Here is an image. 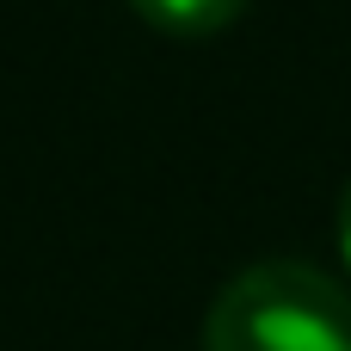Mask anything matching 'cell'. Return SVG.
Here are the masks:
<instances>
[{
  "label": "cell",
  "mask_w": 351,
  "mask_h": 351,
  "mask_svg": "<svg viewBox=\"0 0 351 351\" xmlns=\"http://www.w3.org/2000/svg\"><path fill=\"white\" fill-rule=\"evenodd\" d=\"M204 351H351V290L308 259H259L216 290Z\"/></svg>",
  "instance_id": "1"
},
{
  "label": "cell",
  "mask_w": 351,
  "mask_h": 351,
  "mask_svg": "<svg viewBox=\"0 0 351 351\" xmlns=\"http://www.w3.org/2000/svg\"><path fill=\"white\" fill-rule=\"evenodd\" d=\"M148 25L160 31H179V37H204V31H222L247 0H130Z\"/></svg>",
  "instance_id": "2"
},
{
  "label": "cell",
  "mask_w": 351,
  "mask_h": 351,
  "mask_svg": "<svg viewBox=\"0 0 351 351\" xmlns=\"http://www.w3.org/2000/svg\"><path fill=\"white\" fill-rule=\"evenodd\" d=\"M339 253H346V265H351V179H346V191H339Z\"/></svg>",
  "instance_id": "3"
}]
</instances>
